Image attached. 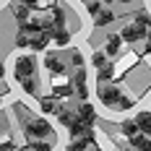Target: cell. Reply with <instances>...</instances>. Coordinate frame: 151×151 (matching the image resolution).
Segmentation results:
<instances>
[{
  "label": "cell",
  "instance_id": "1",
  "mask_svg": "<svg viewBox=\"0 0 151 151\" xmlns=\"http://www.w3.org/2000/svg\"><path fill=\"white\" fill-rule=\"evenodd\" d=\"M13 78L24 89V94L39 99V81H37V58L34 55H18L13 60Z\"/></svg>",
  "mask_w": 151,
  "mask_h": 151
},
{
  "label": "cell",
  "instance_id": "2",
  "mask_svg": "<svg viewBox=\"0 0 151 151\" xmlns=\"http://www.w3.org/2000/svg\"><path fill=\"white\" fill-rule=\"evenodd\" d=\"M96 96H99V102H102L107 109H115V112H128V109L133 107V99L125 96V94H122L117 86H112L109 81H99Z\"/></svg>",
  "mask_w": 151,
  "mask_h": 151
},
{
  "label": "cell",
  "instance_id": "3",
  "mask_svg": "<svg viewBox=\"0 0 151 151\" xmlns=\"http://www.w3.org/2000/svg\"><path fill=\"white\" fill-rule=\"evenodd\" d=\"M120 37H122V42H128V45H136V42H141V39H146V26H143V24H138L136 18H133L128 26H122Z\"/></svg>",
  "mask_w": 151,
  "mask_h": 151
},
{
  "label": "cell",
  "instance_id": "4",
  "mask_svg": "<svg viewBox=\"0 0 151 151\" xmlns=\"http://www.w3.org/2000/svg\"><path fill=\"white\" fill-rule=\"evenodd\" d=\"M76 112H78V120L86 122V125H94V122H96V109H94L86 99H81V104H78Z\"/></svg>",
  "mask_w": 151,
  "mask_h": 151
},
{
  "label": "cell",
  "instance_id": "5",
  "mask_svg": "<svg viewBox=\"0 0 151 151\" xmlns=\"http://www.w3.org/2000/svg\"><path fill=\"white\" fill-rule=\"evenodd\" d=\"M45 68L50 70V73H55V76L65 73V63L58 58V52H47L45 55Z\"/></svg>",
  "mask_w": 151,
  "mask_h": 151
},
{
  "label": "cell",
  "instance_id": "6",
  "mask_svg": "<svg viewBox=\"0 0 151 151\" xmlns=\"http://www.w3.org/2000/svg\"><path fill=\"white\" fill-rule=\"evenodd\" d=\"M120 47H122V37H120V34H109V37H107V42H104V52H107V58L117 55V52H120Z\"/></svg>",
  "mask_w": 151,
  "mask_h": 151
},
{
  "label": "cell",
  "instance_id": "7",
  "mask_svg": "<svg viewBox=\"0 0 151 151\" xmlns=\"http://www.w3.org/2000/svg\"><path fill=\"white\" fill-rule=\"evenodd\" d=\"M50 34H52V42L58 47H68L70 45V31L65 29V26H58V29H52Z\"/></svg>",
  "mask_w": 151,
  "mask_h": 151
},
{
  "label": "cell",
  "instance_id": "8",
  "mask_svg": "<svg viewBox=\"0 0 151 151\" xmlns=\"http://www.w3.org/2000/svg\"><path fill=\"white\" fill-rule=\"evenodd\" d=\"M133 120H136V125H138V130H141V133H146V136H151V112H149V109L138 112V115L133 117Z\"/></svg>",
  "mask_w": 151,
  "mask_h": 151
},
{
  "label": "cell",
  "instance_id": "9",
  "mask_svg": "<svg viewBox=\"0 0 151 151\" xmlns=\"http://www.w3.org/2000/svg\"><path fill=\"white\" fill-rule=\"evenodd\" d=\"M91 18H94V26H96V29H102V26H109V24L115 21V13H112V11H104V8H102L99 13H94Z\"/></svg>",
  "mask_w": 151,
  "mask_h": 151
},
{
  "label": "cell",
  "instance_id": "10",
  "mask_svg": "<svg viewBox=\"0 0 151 151\" xmlns=\"http://www.w3.org/2000/svg\"><path fill=\"white\" fill-rule=\"evenodd\" d=\"M58 96H42L39 94V109L45 112V115H55V109H58Z\"/></svg>",
  "mask_w": 151,
  "mask_h": 151
},
{
  "label": "cell",
  "instance_id": "11",
  "mask_svg": "<svg viewBox=\"0 0 151 151\" xmlns=\"http://www.w3.org/2000/svg\"><path fill=\"white\" fill-rule=\"evenodd\" d=\"M120 130H122V136H125V138H133L136 133H141L138 125H136V120H122L120 122Z\"/></svg>",
  "mask_w": 151,
  "mask_h": 151
},
{
  "label": "cell",
  "instance_id": "12",
  "mask_svg": "<svg viewBox=\"0 0 151 151\" xmlns=\"http://www.w3.org/2000/svg\"><path fill=\"white\" fill-rule=\"evenodd\" d=\"M16 47H18V50H26V47H29V34H26V31H21L18 29V34H16Z\"/></svg>",
  "mask_w": 151,
  "mask_h": 151
},
{
  "label": "cell",
  "instance_id": "13",
  "mask_svg": "<svg viewBox=\"0 0 151 151\" xmlns=\"http://www.w3.org/2000/svg\"><path fill=\"white\" fill-rule=\"evenodd\" d=\"M104 63H107V52H104V50H99V52L91 55V65H94V68H102Z\"/></svg>",
  "mask_w": 151,
  "mask_h": 151
},
{
  "label": "cell",
  "instance_id": "14",
  "mask_svg": "<svg viewBox=\"0 0 151 151\" xmlns=\"http://www.w3.org/2000/svg\"><path fill=\"white\" fill-rule=\"evenodd\" d=\"M70 63H73V68H83V65H86L83 55H81L78 50H70Z\"/></svg>",
  "mask_w": 151,
  "mask_h": 151
},
{
  "label": "cell",
  "instance_id": "15",
  "mask_svg": "<svg viewBox=\"0 0 151 151\" xmlns=\"http://www.w3.org/2000/svg\"><path fill=\"white\" fill-rule=\"evenodd\" d=\"M86 11H89L91 16L99 13V11H102V3H99V0H89V3H86Z\"/></svg>",
  "mask_w": 151,
  "mask_h": 151
},
{
  "label": "cell",
  "instance_id": "16",
  "mask_svg": "<svg viewBox=\"0 0 151 151\" xmlns=\"http://www.w3.org/2000/svg\"><path fill=\"white\" fill-rule=\"evenodd\" d=\"M136 21H138V24H143V26H149V24H151V16L146 13V11H141V13L136 16Z\"/></svg>",
  "mask_w": 151,
  "mask_h": 151
},
{
  "label": "cell",
  "instance_id": "17",
  "mask_svg": "<svg viewBox=\"0 0 151 151\" xmlns=\"http://www.w3.org/2000/svg\"><path fill=\"white\" fill-rule=\"evenodd\" d=\"M143 55H151V39H146V50H143Z\"/></svg>",
  "mask_w": 151,
  "mask_h": 151
},
{
  "label": "cell",
  "instance_id": "18",
  "mask_svg": "<svg viewBox=\"0 0 151 151\" xmlns=\"http://www.w3.org/2000/svg\"><path fill=\"white\" fill-rule=\"evenodd\" d=\"M146 39H151V24L146 26Z\"/></svg>",
  "mask_w": 151,
  "mask_h": 151
},
{
  "label": "cell",
  "instance_id": "19",
  "mask_svg": "<svg viewBox=\"0 0 151 151\" xmlns=\"http://www.w3.org/2000/svg\"><path fill=\"white\" fill-rule=\"evenodd\" d=\"M0 107H3V94H0Z\"/></svg>",
  "mask_w": 151,
  "mask_h": 151
},
{
  "label": "cell",
  "instance_id": "20",
  "mask_svg": "<svg viewBox=\"0 0 151 151\" xmlns=\"http://www.w3.org/2000/svg\"><path fill=\"white\" fill-rule=\"evenodd\" d=\"M120 3H130V0H120Z\"/></svg>",
  "mask_w": 151,
  "mask_h": 151
}]
</instances>
